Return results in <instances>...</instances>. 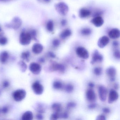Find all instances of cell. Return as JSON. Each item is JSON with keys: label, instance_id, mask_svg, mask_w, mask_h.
I'll return each instance as SVG.
<instances>
[{"label": "cell", "instance_id": "cell-35", "mask_svg": "<svg viewBox=\"0 0 120 120\" xmlns=\"http://www.w3.org/2000/svg\"><path fill=\"white\" fill-rule=\"evenodd\" d=\"M76 106V104L74 102H70L67 104V107L68 108H74Z\"/></svg>", "mask_w": 120, "mask_h": 120}, {"label": "cell", "instance_id": "cell-18", "mask_svg": "<svg viewBox=\"0 0 120 120\" xmlns=\"http://www.w3.org/2000/svg\"><path fill=\"white\" fill-rule=\"evenodd\" d=\"M86 97L87 99L90 102L94 101L96 99V95L95 93L92 90H88L86 93Z\"/></svg>", "mask_w": 120, "mask_h": 120}, {"label": "cell", "instance_id": "cell-51", "mask_svg": "<svg viewBox=\"0 0 120 120\" xmlns=\"http://www.w3.org/2000/svg\"><path fill=\"white\" fill-rule=\"evenodd\" d=\"M11 0H5V1H10Z\"/></svg>", "mask_w": 120, "mask_h": 120}, {"label": "cell", "instance_id": "cell-17", "mask_svg": "<svg viewBox=\"0 0 120 120\" xmlns=\"http://www.w3.org/2000/svg\"><path fill=\"white\" fill-rule=\"evenodd\" d=\"M91 12L89 10L85 8H82L79 11V15L81 19H85L91 15Z\"/></svg>", "mask_w": 120, "mask_h": 120}, {"label": "cell", "instance_id": "cell-2", "mask_svg": "<svg viewBox=\"0 0 120 120\" xmlns=\"http://www.w3.org/2000/svg\"><path fill=\"white\" fill-rule=\"evenodd\" d=\"M32 40L31 35L29 32H22L19 36V43L23 45H29Z\"/></svg>", "mask_w": 120, "mask_h": 120}, {"label": "cell", "instance_id": "cell-33", "mask_svg": "<svg viewBox=\"0 0 120 120\" xmlns=\"http://www.w3.org/2000/svg\"><path fill=\"white\" fill-rule=\"evenodd\" d=\"M59 117L60 116L58 112H55L52 114L51 116V119L52 120H57Z\"/></svg>", "mask_w": 120, "mask_h": 120}, {"label": "cell", "instance_id": "cell-13", "mask_svg": "<svg viewBox=\"0 0 120 120\" xmlns=\"http://www.w3.org/2000/svg\"><path fill=\"white\" fill-rule=\"evenodd\" d=\"M91 23L97 27H101L104 23V19L100 16L94 17L91 20Z\"/></svg>", "mask_w": 120, "mask_h": 120}, {"label": "cell", "instance_id": "cell-45", "mask_svg": "<svg viewBox=\"0 0 120 120\" xmlns=\"http://www.w3.org/2000/svg\"><path fill=\"white\" fill-rule=\"evenodd\" d=\"M119 45V43L117 41H114L113 42V45L114 47H117Z\"/></svg>", "mask_w": 120, "mask_h": 120}, {"label": "cell", "instance_id": "cell-32", "mask_svg": "<svg viewBox=\"0 0 120 120\" xmlns=\"http://www.w3.org/2000/svg\"><path fill=\"white\" fill-rule=\"evenodd\" d=\"M31 35L32 39L34 40H36V36H37V33L36 31L35 30H31L30 32H29Z\"/></svg>", "mask_w": 120, "mask_h": 120}, {"label": "cell", "instance_id": "cell-52", "mask_svg": "<svg viewBox=\"0 0 120 120\" xmlns=\"http://www.w3.org/2000/svg\"><path fill=\"white\" fill-rule=\"evenodd\" d=\"M0 112H1V110L0 109Z\"/></svg>", "mask_w": 120, "mask_h": 120}, {"label": "cell", "instance_id": "cell-39", "mask_svg": "<svg viewBox=\"0 0 120 120\" xmlns=\"http://www.w3.org/2000/svg\"><path fill=\"white\" fill-rule=\"evenodd\" d=\"M102 111L103 112L105 113H109L110 112V110L109 108L107 107H105L102 109Z\"/></svg>", "mask_w": 120, "mask_h": 120}, {"label": "cell", "instance_id": "cell-3", "mask_svg": "<svg viewBox=\"0 0 120 120\" xmlns=\"http://www.w3.org/2000/svg\"><path fill=\"white\" fill-rule=\"evenodd\" d=\"M14 100L17 102H20L23 100L26 96V92L23 89H19L15 91L13 93Z\"/></svg>", "mask_w": 120, "mask_h": 120}, {"label": "cell", "instance_id": "cell-6", "mask_svg": "<svg viewBox=\"0 0 120 120\" xmlns=\"http://www.w3.org/2000/svg\"><path fill=\"white\" fill-rule=\"evenodd\" d=\"M76 53L78 56L82 59H87L89 58V54L88 51L83 47H78L76 49Z\"/></svg>", "mask_w": 120, "mask_h": 120}, {"label": "cell", "instance_id": "cell-10", "mask_svg": "<svg viewBox=\"0 0 120 120\" xmlns=\"http://www.w3.org/2000/svg\"><path fill=\"white\" fill-rule=\"evenodd\" d=\"M119 98V94L115 90H111L109 94L108 98V102L112 104L117 100Z\"/></svg>", "mask_w": 120, "mask_h": 120}, {"label": "cell", "instance_id": "cell-34", "mask_svg": "<svg viewBox=\"0 0 120 120\" xmlns=\"http://www.w3.org/2000/svg\"><path fill=\"white\" fill-rule=\"evenodd\" d=\"M113 56L115 58L117 59H120V51L118 50H115L113 52Z\"/></svg>", "mask_w": 120, "mask_h": 120}, {"label": "cell", "instance_id": "cell-48", "mask_svg": "<svg viewBox=\"0 0 120 120\" xmlns=\"http://www.w3.org/2000/svg\"><path fill=\"white\" fill-rule=\"evenodd\" d=\"M3 35V32L2 30V28L0 26V37L2 36Z\"/></svg>", "mask_w": 120, "mask_h": 120}, {"label": "cell", "instance_id": "cell-15", "mask_svg": "<svg viewBox=\"0 0 120 120\" xmlns=\"http://www.w3.org/2000/svg\"><path fill=\"white\" fill-rule=\"evenodd\" d=\"M120 35V30L117 28L113 29L109 33V36L112 39H117L119 38Z\"/></svg>", "mask_w": 120, "mask_h": 120}, {"label": "cell", "instance_id": "cell-12", "mask_svg": "<svg viewBox=\"0 0 120 120\" xmlns=\"http://www.w3.org/2000/svg\"><path fill=\"white\" fill-rule=\"evenodd\" d=\"M109 42V39L107 36H104L100 38L98 41V45L100 48H103L106 47Z\"/></svg>", "mask_w": 120, "mask_h": 120}, {"label": "cell", "instance_id": "cell-49", "mask_svg": "<svg viewBox=\"0 0 120 120\" xmlns=\"http://www.w3.org/2000/svg\"><path fill=\"white\" fill-rule=\"evenodd\" d=\"M43 0L46 3H49L51 1V0Z\"/></svg>", "mask_w": 120, "mask_h": 120}, {"label": "cell", "instance_id": "cell-36", "mask_svg": "<svg viewBox=\"0 0 120 120\" xmlns=\"http://www.w3.org/2000/svg\"><path fill=\"white\" fill-rule=\"evenodd\" d=\"M1 112L3 113L6 114L9 111V109L7 107H4L2 109H0Z\"/></svg>", "mask_w": 120, "mask_h": 120}, {"label": "cell", "instance_id": "cell-11", "mask_svg": "<svg viewBox=\"0 0 120 120\" xmlns=\"http://www.w3.org/2000/svg\"><path fill=\"white\" fill-rule=\"evenodd\" d=\"M106 72L107 75L110 78L111 81H115L116 71L114 67H109L106 70Z\"/></svg>", "mask_w": 120, "mask_h": 120}, {"label": "cell", "instance_id": "cell-24", "mask_svg": "<svg viewBox=\"0 0 120 120\" xmlns=\"http://www.w3.org/2000/svg\"><path fill=\"white\" fill-rule=\"evenodd\" d=\"M80 33L81 35L84 36H88L90 35L92 33V30L90 28H85L82 29L81 30Z\"/></svg>", "mask_w": 120, "mask_h": 120}, {"label": "cell", "instance_id": "cell-28", "mask_svg": "<svg viewBox=\"0 0 120 120\" xmlns=\"http://www.w3.org/2000/svg\"><path fill=\"white\" fill-rule=\"evenodd\" d=\"M93 73L96 75H100L102 73V69L100 67H95L93 70Z\"/></svg>", "mask_w": 120, "mask_h": 120}, {"label": "cell", "instance_id": "cell-9", "mask_svg": "<svg viewBox=\"0 0 120 120\" xmlns=\"http://www.w3.org/2000/svg\"><path fill=\"white\" fill-rule=\"evenodd\" d=\"M103 60V57L102 55L100 54L98 50H95L93 52L92 57L91 64H93L96 62H101Z\"/></svg>", "mask_w": 120, "mask_h": 120}, {"label": "cell", "instance_id": "cell-31", "mask_svg": "<svg viewBox=\"0 0 120 120\" xmlns=\"http://www.w3.org/2000/svg\"><path fill=\"white\" fill-rule=\"evenodd\" d=\"M53 46L55 47H57L59 46L60 44V41L57 39H55L53 40L52 42Z\"/></svg>", "mask_w": 120, "mask_h": 120}, {"label": "cell", "instance_id": "cell-7", "mask_svg": "<svg viewBox=\"0 0 120 120\" xmlns=\"http://www.w3.org/2000/svg\"><path fill=\"white\" fill-rule=\"evenodd\" d=\"M29 69L31 72L33 74L38 75L41 72L42 67L39 64L33 62L29 65Z\"/></svg>", "mask_w": 120, "mask_h": 120}, {"label": "cell", "instance_id": "cell-8", "mask_svg": "<svg viewBox=\"0 0 120 120\" xmlns=\"http://www.w3.org/2000/svg\"><path fill=\"white\" fill-rule=\"evenodd\" d=\"M98 93L100 99L102 102H104L106 99L107 90L106 88L103 86H99L98 89Z\"/></svg>", "mask_w": 120, "mask_h": 120}, {"label": "cell", "instance_id": "cell-20", "mask_svg": "<svg viewBox=\"0 0 120 120\" xmlns=\"http://www.w3.org/2000/svg\"><path fill=\"white\" fill-rule=\"evenodd\" d=\"M9 58V54L7 51H4L0 54V62L3 64H5Z\"/></svg>", "mask_w": 120, "mask_h": 120}, {"label": "cell", "instance_id": "cell-30", "mask_svg": "<svg viewBox=\"0 0 120 120\" xmlns=\"http://www.w3.org/2000/svg\"><path fill=\"white\" fill-rule=\"evenodd\" d=\"M8 42L7 38L5 37L1 36L0 37V45H7Z\"/></svg>", "mask_w": 120, "mask_h": 120}, {"label": "cell", "instance_id": "cell-4", "mask_svg": "<svg viewBox=\"0 0 120 120\" xmlns=\"http://www.w3.org/2000/svg\"><path fill=\"white\" fill-rule=\"evenodd\" d=\"M22 24V21L19 17H15L12 20L10 23L7 24L6 26L15 30L19 29Z\"/></svg>", "mask_w": 120, "mask_h": 120}, {"label": "cell", "instance_id": "cell-16", "mask_svg": "<svg viewBox=\"0 0 120 120\" xmlns=\"http://www.w3.org/2000/svg\"><path fill=\"white\" fill-rule=\"evenodd\" d=\"M32 50L34 54H38L42 52L43 50V47L40 43H35L32 47Z\"/></svg>", "mask_w": 120, "mask_h": 120}, {"label": "cell", "instance_id": "cell-40", "mask_svg": "<svg viewBox=\"0 0 120 120\" xmlns=\"http://www.w3.org/2000/svg\"><path fill=\"white\" fill-rule=\"evenodd\" d=\"M97 104H92L89 105L88 106V108L90 109H93L97 107Z\"/></svg>", "mask_w": 120, "mask_h": 120}, {"label": "cell", "instance_id": "cell-37", "mask_svg": "<svg viewBox=\"0 0 120 120\" xmlns=\"http://www.w3.org/2000/svg\"><path fill=\"white\" fill-rule=\"evenodd\" d=\"M106 119V117L103 115H99L96 118V120H105Z\"/></svg>", "mask_w": 120, "mask_h": 120}, {"label": "cell", "instance_id": "cell-38", "mask_svg": "<svg viewBox=\"0 0 120 120\" xmlns=\"http://www.w3.org/2000/svg\"><path fill=\"white\" fill-rule=\"evenodd\" d=\"M10 85V83L7 81H4L3 83V86L4 88H7L9 87Z\"/></svg>", "mask_w": 120, "mask_h": 120}, {"label": "cell", "instance_id": "cell-1", "mask_svg": "<svg viewBox=\"0 0 120 120\" xmlns=\"http://www.w3.org/2000/svg\"><path fill=\"white\" fill-rule=\"evenodd\" d=\"M54 7L56 11L61 16H66L68 12V6L64 2H60L56 3L55 4Z\"/></svg>", "mask_w": 120, "mask_h": 120}, {"label": "cell", "instance_id": "cell-19", "mask_svg": "<svg viewBox=\"0 0 120 120\" xmlns=\"http://www.w3.org/2000/svg\"><path fill=\"white\" fill-rule=\"evenodd\" d=\"M72 34L71 31L69 29L63 30L60 34V37L62 40H65L71 36Z\"/></svg>", "mask_w": 120, "mask_h": 120}, {"label": "cell", "instance_id": "cell-22", "mask_svg": "<svg viewBox=\"0 0 120 120\" xmlns=\"http://www.w3.org/2000/svg\"><path fill=\"white\" fill-rule=\"evenodd\" d=\"M30 53L28 51H26L22 52L21 55V57L23 60L28 62L30 61Z\"/></svg>", "mask_w": 120, "mask_h": 120}, {"label": "cell", "instance_id": "cell-27", "mask_svg": "<svg viewBox=\"0 0 120 120\" xmlns=\"http://www.w3.org/2000/svg\"><path fill=\"white\" fill-rule=\"evenodd\" d=\"M53 87L56 90H60L63 87L62 83L59 81H55L53 83Z\"/></svg>", "mask_w": 120, "mask_h": 120}, {"label": "cell", "instance_id": "cell-26", "mask_svg": "<svg viewBox=\"0 0 120 120\" xmlns=\"http://www.w3.org/2000/svg\"><path fill=\"white\" fill-rule=\"evenodd\" d=\"M52 108L55 111L59 112L61 109V105L59 103H54L52 105Z\"/></svg>", "mask_w": 120, "mask_h": 120}, {"label": "cell", "instance_id": "cell-29", "mask_svg": "<svg viewBox=\"0 0 120 120\" xmlns=\"http://www.w3.org/2000/svg\"><path fill=\"white\" fill-rule=\"evenodd\" d=\"M74 89V87L71 84H68L65 87V90L66 92L68 93L72 92L73 90Z\"/></svg>", "mask_w": 120, "mask_h": 120}, {"label": "cell", "instance_id": "cell-50", "mask_svg": "<svg viewBox=\"0 0 120 120\" xmlns=\"http://www.w3.org/2000/svg\"><path fill=\"white\" fill-rule=\"evenodd\" d=\"M0 1H5V0H0Z\"/></svg>", "mask_w": 120, "mask_h": 120}, {"label": "cell", "instance_id": "cell-21", "mask_svg": "<svg viewBox=\"0 0 120 120\" xmlns=\"http://www.w3.org/2000/svg\"><path fill=\"white\" fill-rule=\"evenodd\" d=\"M33 119V114L30 111H27L24 112L22 116V120H32Z\"/></svg>", "mask_w": 120, "mask_h": 120}, {"label": "cell", "instance_id": "cell-5", "mask_svg": "<svg viewBox=\"0 0 120 120\" xmlns=\"http://www.w3.org/2000/svg\"><path fill=\"white\" fill-rule=\"evenodd\" d=\"M32 88L34 93L38 95L42 94L44 91L43 86L38 81H35L33 83Z\"/></svg>", "mask_w": 120, "mask_h": 120}, {"label": "cell", "instance_id": "cell-44", "mask_svg": "<svg viewBox=\"0 0 120 120\" xmlns=\"http://www.w3.org/2000/svg\"><path fill=\"white\" fill-rule=\"evenodd\" d=\"M36 118L38 120H42L43 119V116L42 114H37L36 115Z\"/></svg>", "mask_w": 120, "mask_h": 120}, {"label": "cell", "instance_id": "cell-41", "mask_svg": "<svg viewBox=\"0 0 120 120\" xmlns=\"http://www.w3.org/2000/svg\"><path fill=\"white\" fill-rule=\"evenodd\" d=\"M67 24V21L66 19H62L61 22V24L62 26H66Z\"/></svg>", "mask_w": 120, "mask_h": 120}, {"label": "cell", "instance_id": "cell-14", "mask_svg": "<svg viewBox=\"0 0 120 120\" xmlns=\"http://www.w3.org/2000/svg\"><path fill=\"white\" fill-rule=\"evenodd\" d=\"M52 70L54 71H59L60 72H64L66 70V67L64 65L58 63H53L51 66Z\"/></svg>", "mask_w": 120, "mask_h": 120}, {"label": "cell", "instance_id": "cell-46", "mask_svg": "<svg viewBox=\"0 0 120 120\" xmlns=\"http://www.w3.org/2000/svg\"><path fill=\"white\" fill-rule=\"evenodd\" d=\"M88 86L90 87L93 88L94 86V84L92 82L89 83L88 84Z\"/></svg>", "mask_w": 120, "mask_h": 120}, {"label": "cell", "instance_id": "cell-47", "mask_svg": "<svg viewBox=\"0 0 120 120\" xmlns=\"http://www.w3.org/2000/svg\"><path fill=\"white\" fill-rule=\"evenodd\" d=\"M39 61L41 63H44L45 62V60L43 58H40L39 59Z\"/></svg>", "mask_w": 120, "mask_h": 120}, {"label": "cell", "instance_id": "cell-23", "mask_svg": "<svg viewBox=\"0 0 120 120\" xmlns=\"http://www.w3.org/2000/svg\"><path fill=\"white\" fill-rule=\"evenodd\" d=\"M46 28L48 31L52 32L54 29V24L53 21L51 20H49L46 24Z\"/></svg>", "mask_w": 120, "mask_h": 120}, {"label": "cell", "instance_id": "cell-42", "mask_svg": "<svg viewBox=\"0 0 120 120\" xmlns=\"http://www.w3.org/2000/svg\"><path fill=\"white\" fill-rule=\"evenodd\" d=\"M48 55L50 57H52V58H55L56 57V55L54 52H48Z\"/></svg>", "mask_w": 120, "mask_h": 120}, {"label": "cell", "instance_id": "cell-43", "mask_svg": "<svg viewBox=\"0 0 120 120\" xmlns=\"http://www.w3.org/2000/svg\"><path fill=\"white\" fill-rule=\"evenodd\" d=\"M68 114L67 113H66V112L63 113L62 114L61 116L62 118L64 119L67 118L68 117Z\"/></svg>", "mask_w": 120, "mask_h": 120}, {"label": "cell", "instance_id": "cell-25", "mask_svg": "<svg viewBox=\"0 0 120 120\" xmlns=\"http://www.w3.org/2000/svg\"><path fill=\"white\" fill-rule=\"evenodd\" d=\"M18 65L22 72H24L26 71L27 69V66L24 62L22 61H19L18 62Z\"/></svg>", "mask_w": 120, "mask_h": 120}]
</instances>
